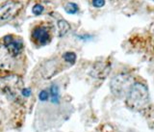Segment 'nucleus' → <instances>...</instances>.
Here are the masks:
<instances>
[{"mask_svg": "<svg viewBox=\"0 0 154 132\" xmlns=\"http://www.w3.org/2000/svg\"><path fill=\"white\" fill-rule=\"evenodd\" d=\"M38 99H40L42 101H45L48 99V93L46 91H42L38 95Z\"/></svg>", "mask_w": 154, "mask_h": 132, "instance_id": "14", "label": "nucleus"}, {"mask_svg": "<svg viewBox=\"0 0 154 132\" xmlns=\"http://www.w3.org/2000/svg\"><path fill=\"white\" fill-rule=\"evenodd\" d=\"M111 71V64L106 62H96L91 71V75L97 79H105Z\"/></svg>", "mask_w": 154, "mask_h": 132, "instance_id": "5", "label": "nucleus"}, {"mask_svg": "<svg viewBox=\"0 0 154 132\" xmlns=\"http://www.w3.org/2000/svg\"><path fill=\"white\" fill-rule=\"evenodd\" d=\"M58 28H59V36L63 37L70 30V25L67 21L61 19V20L58 21Z\"/></svg>", "mask_w": 154, "mask_h": 132, "instance_id": "8", "label": "nucleus"}, {"mask_svg": "<svg viewBox=\"0 0 154 132\" xmlns=\"http://www.w3.org/2000/svg\"><path fill=\"white\" fill-rule=\"evenodd\" d=\"M32 12H33L34 14H36V16H38V14H41L43 12V7L42 6L41 4H36L35 6L33 7Z\"/></svg>", "mask_w": 154, "mask_h": 132, "instance_id": "12", "label": "nucleus"}, {"mask_svg": "<svg viewBox=\"0 0 154 132\" xmlns=\"http://www.w3.org/2000/svg\"><path fill=\"white\" fill-rule=\"evenodd\" d=\"M93 5L95 8H101L105 5V0H93Z\"/></svg>", "mask_w": 154, "mask_h": 132, "instance_id": "13", "label": "nucleus"}, {"mask_svg": "<svg viewBox=\"0 0 154 132\" xmlns=\"http://www.w3.org/2000/svg\"><path fill=\"white\" fill-rule=\"evenodd\" d=\"M63 57H64L65 61L70 63V64H74L76 61V54L74 52H66Z\"/></svg>", "mask_w": 154, "mask_h": 132, "instance_id": "11", "label": "nucleus"}, {"mask_svg": "<svg viewBox=\"0 0 154 132\" xmlns=\"http://www.w3.org/2000/svg\"><path fill=\"white\" fill-rule=\"evenodd\" d=\"M33 40L40 46H45L50 42V35L45 26H38L32 34Z\"/></svg>", "mask_w": 154, "mask_h": 132, "instance_id": "7", "label": "nucleus"}, {"mask_svg": "<svg viewBox=\"0 0 154 132\" xmlns=\"http://www.w3.org/2000/svg\"><path fill=\"white\" fill-rule=\"evenodd\" d=\"M131 78L126 73H120L111 81V91L118 97H122L131 88Z\"/></svg>", "mask_w": 154, "mask_h": 132, "instance_id": "2", "label": "nucleus"}, {"mask_svg": "<svg viewBox=\"0 0 154 132\" xmlns=\"http://www.w3.org/2000/svg\"><path fill=\"white\" fill-rule=\"evenodd\" d=\"M149 102V94L147 87L142 83H135L127 93L126 104L133 110L143 109Z\"/></svg>", "mask_w": 154, "mask_h": 132, "instance_id": "1", "label": "nucleus"}, {"mask_svg": "<svg viewBox=\"0 0 154 132\" xmlns=\"http://www.w3.org/2000/svg\"><path fill=\"white\" fill-rule=\"evenodd\" d=\"M22 83L19 80V78L17 76H7L0 80V87L1 89L6 93H11L14 94V90H18L21 87Z\"/></svg>", "mask_w": 154, "mask_h": 132, "instance_id": "6", "label": "nucleus"}, {"mask_svg": "<svg viewBox=\"0 0 154 132\" xmlns=\"http://www.w3.org/2000/svg\"><path fill=\"white\" fill-rule=\"evenodd\" d=\"M21 93H22V96H31V90L29 89V88H25V89H23L22 91H21Z\"/></svg>", "mask_w": 154, "mask_h": 132, "instance_id": "15", "label": "nucleus"}, {"mask_svg": "<svg viewBox=\"0 0 154 132\" xmlns=\"http://www.w3.org/2000/svg\"><path fill=\"white\" fill-rule=\"evenodd\" d=\"M78 10H79L78 6H77L75 3H71V2L67 3L66 5V7H65V11L67 14H76L77 12H78Z\"/></svg>", "mask_w": 154, "mask_h": 132, "instance_id": "10", "label": "nucleus"}, {"mask_svg": "<svg viewBox=\"0 0 154 132\" xmlns=\"http://www.w3.org/2000/svg\"><path fill=\"white\" fill-rule=\"evenodd\" d=\"M50 96H51V101L53 103H59L60 94H59V87L57 85L53 84L50 87Z\"/></svg>", "mask_w": 154, "mask_h": 132, "instance_id": "9", "label": "nucleus"}, {"mask_svg": "<svg viewBox=\"0 0 154 132\" xmlns=\"http://www.w3.org/2000/svg\"><path fill=\"white\" fill-rule=\"evenodd\" d=\"M4 46L7 49V51L11 54L13 57H17L20 53L22 52L23 49V43L22 41L17 39L14 40L13 36H5L3 39Z\"/></svg>", "mask_w": 154, "mask_h": 132, "instance_id": "4", "label": "nucleus"}, {"mask_svg": "<svg viewBox=\"0 0 154 132\" xmlns=\"http://www.w3.org/2000/svg\"><path fill=\"white\" fill-rule=\"evenodd\" d=\"M22 5L19 2L9 1L0 6V21H5L16 17L20 12Z\"/></svg>", "mask_w": 154, "mask_h": 132, "instance_id": "3", "label": "nucleus"}]
</instances>
